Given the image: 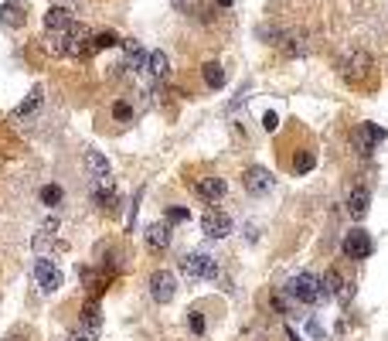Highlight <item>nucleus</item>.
I'll return each mask as SVG.
<instances>
[{"instance_id":"nucleus-1","label":"nucleus","mask_w":388,"mask_h":341,"mask_svg":"<svg viewBox=\"0 0 388 341\" xmlns=\"http://www.w3.org/2000/svg\"><path fill=\"white\" fill-rule=\"evenodd\" d=\"M287 290L300 301V304H323L327 301V290H323V280L317 273H300L296 280H289Z\"/></svg>"},{"instance_id":"nucleus-2","label":"nucleus","mask_w":388,"mask_h":341,"mask_svg":"<svg viewBox=\"0 0 388 341\" xmlns=\"http://www.w3.org/2000/svg\"><path fill=\"white\" fill-rule=\"evenodd\" d=\"M372 68H375L372 55H368L365 48H355V51H348V55H344V62H340V75H344V82L361 85L368 75H372Z\"/></svg>"},{"instance_id":"nucleus-3","label":"nucleus","mask_w":388,"mask_h":341,"mask_svg":"<svg viewBox=\"0 0 388 341\" xmlns=\"http://www.w3.org/2000/svg\"><path fill=\"white\" fill-rule=\"evenodd\" d=\"M181 273L191 276V280H211L218 273V263H215L211 253H187L181 259Z\"/></svg>"},{"instance_id":"nucleus-4","label":"nucleus","mask_w":388,"mask_h":341,"mask_svg":"<svg viewBox=\"0 0 388 341\" xmlns=\"http://www.w3.org/2000/svg\"><path fill=\"white\" fill-rule=\"evenodd\" d=\"M150 297L157 304H170L177 297V276L170 270H153L150 273Z\"/></svg>"},{"instance_id":"nucleus-5","label":"nucleus","mask_w":388,"mask_h":341,"mask_svg":"<svg viewBox=\"0 0 388 341\" xmlns=\"http://www.w3.org/2000/svg\"><path fill=\"white\" fill-rule=\"evenodd\" d=\"M201 232L208 239H225L228 232H232V215H228V212H221V208H204Z\"/></svg>"},{"instance_id":"nucleus-6","label":"nucleus","mask_w":388,"mask_h":341,"mask_svg":"<svg viewBox=\"0 0 388 341\" xmlns=\"http://www.w3.org/2000/svg\"><path fill=\"white\" fill-rule=\"evenodd\" d=\"M34 283L45 290V293H55V290L62 287V270L51 263L48 256H38V263H34Z\"/></svg>"},{"instance_id":"nucleus-7","label":"nucleus","mask_w":388,"mask_h":341,"mask_svg":"<svg viewBox=\"0 0 388 341\" xmlns=\"http://www.w3.org/2000/svg\"><path fill=\"white\" fill-rule=\"evenodd\" d=\"M385 136L388 134L382 130V126H375V123H361V126L355 130V151L361 153V157H372V151L385 140Z\"/></svg>"},{"instance_id":"nucleus-8","label":"nucleus","mask_w":388,"mask_h":341,"mask_svg":"<svg viewBox=\"0 0 388 341\" xmlns=\"http://www.w3.org/2000/svg\"><path fill=\"white\" fill-rule=\"evenodd\" d=\"M340 253L348 256V259H368L372 253V236L365 232V229H351L344 242H340Z\"/></svg>"},{"instance_id":"nucleus-9","label":"nucleus","mask_w":388,"mask_h":341,"mask_svg":"<svg viewBox=\"0 0 388 341\" xmlns=\"http://www.w3.org/2000/svg\"><path fill=\"white\" fill-rule=\"evenodd\" d=\"M191 191H194L204 205H211V202H221V198H225L228 185H225L221 178H198V181L191 185Z\"/></svg>"},{"instance_id":"nucleus-10","label":"nucleus","mask_w":388,"mask_h":341,"mask_svg":"<svg viewBox=\"0 0 388 341\" xmlns=\"http://www.w3.org/2000/svg\"><path fill=\"white\" fill-rule=\"evenodd\" d=\"M242 188L259 198V195H266V191L272 188V174L266 168H249L245 174H242Z\"/></svg>"},{"instance_id":"nucleus-11","label":"nucleus","mask_w":388,"mask_h":341,"mask_svg":"<svg viewBox=\"0 0 388 341\" xmlns=\"http://www.w3.org/2000/svg\"><path fill=\"white\" fill-rule=\"evenodd\" d=\"M368 208H372V191L365 185L351 188V195H348V215H351V219H365Z\"/></svg>"},{"instance_id":"nucleus-12","label":"nucleus","mask_w":388,"mask_h":341,"mask_svg":"<svg viewBox=\"0 0 388 341\" xmlns=\"http://www.w3.org/2000/svg\"><path fill=\"white\" fill-rule=\"evenodd\" d=\"M147 246H150L153 253H164L170 246V225L167 222H150L147 225Z\"/></svg>"},{"instance_id":"nucleus-13","label":"nucleus","mask_w":388,"mask_h":341,"mask_svg":"<svg viewBox=\"0 0 388 341\" xmlns=\"http://www.w3.org/2000/svg\"><path fill=\"white\" fill-rule=\"evenodd\" d=\"M279 48L287 51V55H293V58H304V55H310V41H306V34H279Z\"/></svg>"},{"instance_id":"nucleus-14","label":"nucleus","mask_w":388,"mask_h":341,"mask_svg":"<svg viewBox=\"0 0 388 341\" xmlns=\"http://www.w3.org/2000/svg\"><path fill=\"white\" fill-rule=\"evenodd\" d=\"M170 68V58L164 51H147V62H143V72L150 75V79H164Z\"/></svg>"},{"instance_id":"nucleus-15","label":"nucleus","mask_w":388,"mask_h":341,"mask_svg":"<svg viewBox=\"0 0 388 341\" xmlns=\"http://www.w3.org/2000/svg\"><path fill=\"white\" fill-rule=\"evenodd\" d=\"M72 24H75V17L68 14V7H51L48 14H45V28L48 31H65Z\"/></svg>"},{"instance_id":"nucleus-16","label":"nucleus","mask_w":388,"mask_h":341,"mask_svg":"<svg viewBox=\"0 0 388 341\" xmlns=\"http://www.w3.org/2000/svg\"><path fill=\"white\" fill-rule=\"evenodd\" d=\"M119 45V38L113 31H99V34H89V41H85V55H99V51L113 48Z\"/></svg>"},{"instance_id":"nucleus-17","label":"nucleus","mask_w":388,"mask_h":341,"mask_svg":"<svg viewBox=\"0 0 388 341\" xmlns=\"http://www.w3.org/2000/svg\"><path fill=\"white\" fill-rule=\"evenodd\" d=\"M201 75H204V82L211 85V89H225V68H221L218 62H204Z\"/></svg>"},{"instance_id":"nucleus-18","label":"nucleus","mask_w":388,"mask_h":341,"mask_svg":"<svg viewBox=\"0 0 388 341\" xmlns=\"http://www.w3.org/2000/svg\"><path fill=\"white\" fill-rule=\"evenodd\" d=\"M321 280H323V290H327V297H340V290H344V276H340L338 266H334V270H327Z\"/></svg>"},{"instance_id":"nucleus-19","label":"nucleus","mask_w":388,"mask_h":341,"mask_svg":"<svg viewBox=\"0 0 388 341\" xmlns=\"http://www.w3.org/2000/svg\"><path fill=\"white\" fill-rule=\"evenodd\" d=\"M0 21L21 28V24H24V7H21V4H0Z\"/></svg>"},{"instance_id":"nucleus-20","label":"nucleus","mask_w":388,"mask_h":341,"mask_svg":"<svg viewBox=\"0 0 388 341\" xmlns=\"http://www.w3.org/2000/svg\"><path fill=\"white\" fill-rule=\"evenodd\" d=\"M123 48H126V68H143V62H147V51L140 48L136 41H123Z\"/></svg>"},{"instance_id":"nucleus-21","label":"nucleus","mask_w":388,"mask_h":341,"mask_svg":"<svg viewBox=\"0 0 388 341\" xmlns=\"http://www.w3.org/2000/svg\"><path fill=\"white\" fill-rule=\"evenodd\" d=\"M82 324L85 328H96V331L102 328V307L96 304V301H89V304L82 307Z\"/></svg>"},{"instance_id":"nucleus-22","label":"nucleus","mask_w":388,"mask_h":341,"mask_svg":"<svg viewBox=\"0 0 388 341\" xmlns=\"http://www.w3.org/2000/svg\"><path fill=\"white\" fill-rule=\"evenodd\" d=\"M38 106H41V89H31V92H28V99H24V102H21V106L14 109V117H17V119L31 117V113L38 109Z\"/></svg>"},{"instance_id":"nucleus-23","label":"nucleus","mask_w":388,"mask_h":341,"mask_svg":"<svg viewBox=\"0 0 388 341\" xmlns=\"http://www.w3.org/2000/svg\"><path fill=\"white\" fill-rule=\"evenodd\" d=\"M314 164H317L314 151H296V157H293V170H296V174H306V170H314Z\"/></svg>"},{"instance_id":"nucleus-24","label":"nucleus","mask_w":388,"mask_h":341,"mask_svg":"<svg viewBox=\"0 0 388 341\" xmlns=\"http://www.w3.org/2000/svg\"><path fill=\"white\" fill-rule=\"evenodd\" d=\"M96 328H85V324H79V328H72V335H68V341H96Z\"/></svg>"},{"instance_id":"nucleus-25","label":"nucleus","mask_w":388,"mask_h":341,"mask_svg":"<svg viewBox=\"0 0 388 341\" xmlns=\"http://www.w3.org/2000/svg\"><path fill=\"white\" fill-rule=\"evenodd\" d=\"M41 202H45V205H62V188H58V185H45V188H41Z\"/></svg>"},{"instance_id":"nucleus-26","label":"nucleus","mask_w":388,"mask_h":341,"mask_svg":"<svg viewBox=\"0 0 388 341\" xmlns=\"http://www.w3.org/2000/svg\"><path fill=\"white\" fill-rule=\"evenodd\" d=\"M130 117H133V109H130L126 102H113V119H116V123H126Z\"/></svg>"},{"instance_id":"nucleus-27","label":"nucleus","mask_w":388,"mask_h":341,"mask_svg":"<svg viewBox=\"0 0 388 341\" xmlns=\"http://www.w3.org/2000/svg\"><path fill=\"white\" fill-rule=\"evenodd\" d=\"M191 331H194V335H204V321L198 310H191Z\"/></svg>"},{"instance_id":"nucleus-28","label":"nucleus","mask_w":388,"mask_h":341,"mask_svg":"<svg viewBox=\"0 0 388 341\" xmlns=\"http://www.w3.org/2000/svg\"><path fill=\"white\" fill-rule=\"evenodd\" d=\"M167 222H187V208H167Z\"/></svg>"},{"instance_id":"nucleus-29","label":"nucleus","mask_w":388,"mask_h":341,"mask_svg":"<svg viewBox=\"0 0 388 341\" xmlns=\"http://www.w3.org/2000/svg\"><path fill=\"white\" fill-rule=\"evenodd\" d=\"M262 126H266V130H276V126H279L276 113H266V117H262Z\"/></svg>"},{"instance_id":"nucleus-30","label":"nucleus","mask_w":388,"mask_h":341,"mask_svg":"<svg viewBox=\"0 0 388 341\" xmlns=\"http://www.w3.org/2000/svg\"><path fill=\"white\" fill-rule=\"evenodd\" d=\"M4 341H24V335L17 331V335H7V338H4Z\"/></svg>"},{"instance_id":"nucleus-31","label":"nucleus","mask_w":388,"mask_h":341,"mask_svg":"<svg viewBox=\"0 0 388 341\" xmlns=\"http://www.w3.org/2000/svg\"><path fill=\"white\" fill-rule=\"evenodd\" d=\"M215 4H218V7H228V4H232V0H215Z\"/></svg>"}]
</instances>
